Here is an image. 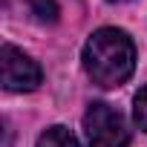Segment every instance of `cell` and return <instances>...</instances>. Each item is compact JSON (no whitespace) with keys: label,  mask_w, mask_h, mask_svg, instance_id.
I'll use <instances>...</instances> for the list:
<instances>
[{"label":"cell","mask_w":147,"mask_h":147,"mask_svg":"<svg viewBox=\"0 0 147 147\" xmlns=\"http://www.w3.org/2000/svg\"><path fill=\"white\" fill-rule=\"evenodd\" d=\"M136 66V46L127 32L104 26L84 46V69L98 87H121Z\"/></svg>","instance_id":"cell-1"},{"label":"cell","mask_w":147,"mask_h":147,"mask_svg":"<svg viewBox=\"0 0 147 147\" xmlns=\"http://www.w3.org/2000/svg\"><path fill=\"white\" fill-rule=\"evenodd\" d=\"M84 133L90 147H127L130 130L124 115L110 104H92L84 115Z\"/></svg>","instance_id":"cell-2"},{"label":"cell","mask_w":147,"mask_h":147,"mask_svg":"<svg viewBox=\"0 0 147 147\" xmlns=\"http://www.w3.org/2000/svg\"><path fill=\"white\" fill-rule=\"evenodd\" d=\"M0 75H3V87L9 92H32L40 87L43 72L29 55H23L12 43H3V49H0Z\"/></svg>","instance_id":"cell-3"},{"label":"cell","mask_w":147,"mask_h":147,"mask_svg":"<svg viewBox=\"0 0 147 147\" xmlns=\"http://www.w3.org/2000/svg\"><path fill=\"white\" fill-rule=\"evenodd\" d=\"M38 147H81V144H78V138L72 136L66 127L55 124V127H49L46 133H40Z\"/></svg>","instance_id":"cell-4"},{"label":"cell","mask_w":147,"mask_h":147,"mask_svg":"<svg viewBox=\"0 0 147 147\" xmlns=\"http://www.w3.org/2000/svg\"><path fill=\"white\" fill-rule=\"evenodd\" d=\"M29 9L40 23H55L58 18V0H29Z\"/></svg>","instance_id":"cell-5"},{"label":"cell","mask_w":147,"mask_h":147,"mask_svg":"<svg viewBox=\"0 0 147 147\" xmlns=\"http://www.w3.org/2000/svg\"><path fill=\"white\" fill-rule=\"evenodd\" d=\"M133 115H136V124L147 133V87L138 90V95H136V101H133Z\"/></svg>","instance_id":"cell-6"},{"label":"cell","mask_w":147,"mask_h":147,"mask_svg":"<svg viewBox=\"0 0 147 147\" xmlns=\"http://www.w3.org/2000/svg\"><path fill=\"white\" fill-rule=\"evenodd\" d=\"M113 3H127V0H113Z\"/></svg>","instance_id":"cell-7"}]
</instances>
